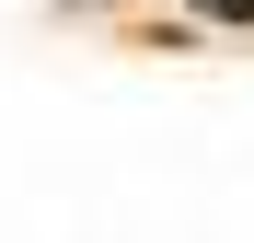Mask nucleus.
<instances>
[{
	"label": "nucleus",
	"mask_w": 254,
	"mask_h": 243,
	"mask_svg": "<svg viewBox=\"0 0 254 243\" xmlns=\"http://www.w3.org/2000/svg\"><path fill=\"white\" fill-rule=\"evenodd\" d=\"M196 12H208V23H254V0H196Z\"/></svg>",
	"instance_id": "nucleus-1"
}]
</instances>
